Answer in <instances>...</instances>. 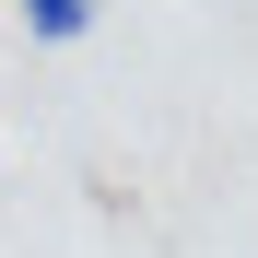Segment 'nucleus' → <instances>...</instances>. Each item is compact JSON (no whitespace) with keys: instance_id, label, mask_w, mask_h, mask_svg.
Segmentation results:
<instances>
[{"instance_id":"1","label":"nucleus","mask_w":258,"mask_h":258,"mask_svg":"<svg viewBox=\"0 0 258 258\" xmlns=\"http://www.w3.org/2000/svg\"><path fill=\"white\" fill-rule=\"evenodd\" d=\"M35 47H71V35H94V0H12Z\"/></svg>"}]
</instances>
